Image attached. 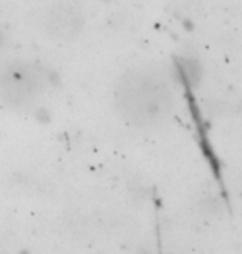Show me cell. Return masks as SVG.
Wrapping results in <instances>:
<instances>
[{
    "instance_id": "cell-3",
    "label": "cell",
    "mask_w": 242,
    "mask_h": 254,
    "mask_svg": "<svg viewBox=\"0 0 242 254\" xmlns=\"http://www.w3.org/2000/svg\"><path fill=\"white\" fill-rule=\"evenodd\" d=\"M20 254H30V253H28L27 249H22V251H20Z\"/></svg>"
},
{
    "instance_id": "cell-2",
    "label": "cell",
    "mask_w": 242,
    "mask_h": 254,
    "mask_svg": "<svg viewBox=\"0 0 242 254\" xmlns=\"http://www.w3.org/2000/svg\"><path fill=\"white\" fill-rule=\"evenodd\" d=\"M42 71L28 64L8 65L0 70V98L12 103L32 100L40 92Z\"/></svg>"
},
{
    "instance_id": "cell-1",
    "label": "cell",
    "mask_w": 242,
    "mask_h": 254,
    "mask_svg": "<svg viewBox=\"0 0 242 254\" xmlns=\"http://www.w3.org/2000/svg\"><path fill=\"white\" fill-rule=\"evenodd\" d=\"M116 98L130 118L151 120L164 113L171 93L159 76L149 71H135L120 81Z\"/></svg>"
}]
</instances>
